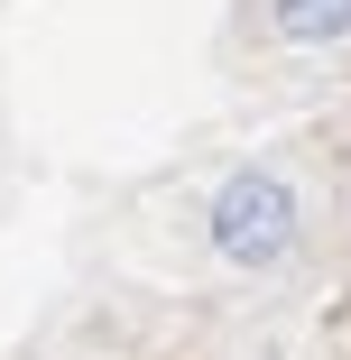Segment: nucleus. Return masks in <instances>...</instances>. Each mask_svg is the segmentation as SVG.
Wrapping results in <instances>:
<instances>
[{"mask_svg": "<svg viewBox=\"0 0 351 360\" xmlns=\"http://www.w3.org/2000/svg\"><path fill=\"white\" fill-rule=\"evenodd\" d=\"M305 240V194H296V176L287 167H231L222 176V194H213V250L231 259V268H277Z\"/></svg>", "mask_w": 351, "mask_h": 360, "instance_id": "nucleus-1", "label": "nucleus"}, {"mask_svg": "<svg viewBox=\"0 0 351 360\" xmlns=\"http://www.w3.org/2000/svg\"><path fill=\"white\" fill-rule=\"evenodd\" d=\"M268 28L287 46H333L351 37V0H268Z\"/></svg>", "mask_w": 351, "mask_h": 360, "instance_id": "nucleus-2", "label": "nucleus"}]
</instances>
